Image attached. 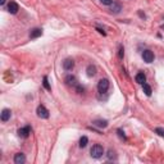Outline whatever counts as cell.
Returning a JSON list of instances; mask_svg holds the SVG:
<instances>
[{
    "label": "cell",
    "instance_id": "6da1fadb",
    "mask_svg": "<svg viewBox=\"0 0 164 164\" xmlns=\"http://www.w3.org/2000/svg\"><path fill=\"white\" fill-rule=\"evenodd\" d=\"M90 154H91L92 158L98 159V158H100L103 154H104V149H103V146H101V145L96 144V145H94V146L91 147V150H90Z\"/></svg>",
    "mask_w": 164,
    "mask_h": 164
},
{
    "label": "cell",
    "instance_id": "7a4b0ae2",
    "mask_svg": "<svg viewBox=\"0 0 164 164\" xmlns=\"http://www.w3.org/2000/svg\"><path fill=\"white\" fill-rule=\"evenodd\" d=\"M109 80L108 78H101L100 81H99L98 83V90H99V92H107L108 91V89H109Z\"/></svg>",
    "mask_w": 164,
    "mask_h": 164
},
{
    "label": "cell",
    "instance_id": "3957f363",
    "mask_svg": "<svg viewBox=\"0 0 164 164\" xmlns=\"http://www.w3.org/2000/svg\"><path fill=\"white\" fill-rule=\"evenodd\" d=\"M36 113H37V117H38V118H43V119H46V118H49V110H47V109L45 108L44 105H38Z\"/></svg>",
    "mask_w": 164,
    "mask_h": 164
},
{
    "label": "cell",
    "instance_id": "277c9868",
    "mask_svg": "<svg viewBox=\"0 0 164 164\" xmlns=\"http://www.w3.org/2000/svg\"><path fill=\"white\" fill-rule=\"evenodd\" d=\"M30 133H31V128L28 126H26L23 128H19L18 130V136L22 137V139H27V137L30 136Z\"/></svg>",
    "mask_w": 164,
    "mask_h": 164
},
{
    "label": "cell",
    "instance_id": "5b68a950",
    "mask_svg": "<svg viewBox=\"0 0 164 164\" xmlns=\"http://www.w3.org/2000/svg\"><path fill=\"white\" fill-rule=\"evenodd\" d=\"M63 68L66 70H72L73 68H75V60L70 59V58H67V59L63 62Z\"/></svg>",
    "mask_w": 164,
    "mask_h": 164
},
{
    "label": "cell",
    "instance_id": "8992f818",
    "mask_svg": "<svg viewBox=\"0 0 164 164\" xmlns=\"http://www.w3.org/2000/svg\"><path fill=\"white\" fill-rule=\"evenodd\" d=\"M142 58H144V60H145L146 63H151L153 60H154V54H153V51H150V50H144V51H142Z\"/></svg>",
    "mask_w": 164,
    "mask_h": 164
},
{
    "label": "cell",
    "instance_id": "52a82bcc",
    "mask_svg": "<svg viewBox=\"0 0 164 164\" xmlns=\"http://www.w3.org/2000/svg\"><path fill=\"white\" fill-rule=\"evenodd\" d=\"M19 10V6L15 1H10L8 5V12L10 13V14H17V12Z\"/></svg>",
    "mask_w": 164,
    "mask_h": 164
},
{
    "label": "cell",
    "instance_id": "ba28073f",
    "mask_svg": "<svg viewBox=\"0 0 164 164\" xmlns=\"http://www.w3.org/2000/svg\"><path fill=\"white\" fill-rule=\"evenodd\" d=\"M26 162V156H24V154H22V153H17L14 155V163L15 164H23Z\"/></svg>",
    "mask_w": 164,
    "mask_h": 164
},
{
    "label": "cell",
    "instance_id": "9c48e42d",
    "mask_svg": "<svg viewBox=\"0 0 164 164\" xmlns=\"http://www.w3.org/2000/svg\"><path fill=\"white\" fill-rule=\"evenodd\" d=\"M122 10V5L119 4V3H112L110 4V12L112 13H114V14H118Z\"/></svg>",
    "mask_w": 164,
    "mask_h": 164
},
{
    "label": "cell",
    "instance_id": "30bf717a",
    "mask_svg": "<svg viewBox=\"0 0 164 164\" xmlns=\"http://www.w3.org/2000/svg\"><path fill=\"white\" fill-rule=\"evenodd\" d=\"M10 115H12V112L9 109H3L1 112V121L3 122H6L10 119Z\"/></svg>",
    "mask_w": 164,
    "mask_h": 164
},
{
    "label": "cell",
    "instance_id": "8fae6325",
    "mask_svg": "<svg viewBox=\"0 0 164 164\" xmlns=\"http://www.w3.org/2000/svg\"><path fill=\"white\" fill-rule=\"evenodd\" d=\"M136 82L140 83V85H144V83L146 82V76H145V73H144V72L137 73V75H136Z\"/></svg>",
    "mask_w": 164,
    "mask_h": 164
},
{
    "label": "cell",
    "instance_id": "7c38bea8",
    "mask_svg": "<svg viewBox=\"0 0 164 164\" xmlns=\"http://www.w3.org/2000/svg\"><path fill=\"white\" fill-rule=\"evenodd\" d=\"M66 82H67V85H69V86H73V87H76L77 86V80H76V77L75 76H67L66 77Z\"/></svg>",
    "mask_w": 164,
    "mask_h": 164
},
{
    "label": "cell",
    "instance_id": "4fadbf2b",
    "mask_svg": "<svg viewBox=\"0 0 164 164\" xmlns=\"http://www.w3.org/2000/svg\"><path fill=\"white\" fill-rule=\"evenodd\" d=\"M41 35H43V30H41V28H33V30H31V32H30V37L31 38L40 37Z\"/></svg>",
    "mask_w": 164,
    "mask_h": 164
},
{
    "label": "cell",
    "instance_id": "5bb4252c",
    "mask_svg": "<svg viewBox=\"0 0 164 164\" xmlns=\"http://www.w3.org/2000/svg\"><path fill=\"white\" fill-rule=\"evenodd\" d=\"M92 124H94V126H96V127H100V128L108 127V122H107V121H101V119L94 121V122H92Z\"/></svg>",
    "mask_w": 164,
    "mask_h": 164
},
{
    "label": "cell",
    "instance_id": "9a60e30c",
    "mask_svg": "<svg viewBox=\"0 0 164 164\" xmlns=\"http://www.w3.org/2000/svg\"><path fill=\"white\" fill-rule=\"evenodd\" d=\"M96 75V67L92 66V64H90V66L87 67V76L89 77H92Z\"/></svg>",
    "mask_w": 164,
    "mask_h": 164
},
{
    "label": "cell",
    "instance_id": "2e32d148",
    "mask_svg": "<svg viewBox=\"0 0 164 164\" xmlns=\"http://www.w3.org/2000/svg\"><path fill=\"white\" fill-rule=\"evenodd\" d=\"M142 89H144V92H145L146 96H150V95H151V87H150L147 83H144V85H142Z\"/></svg>",
    "mask_w": 164,
    "mask_h": 164
},
{
    "label": "cell",
    "instance_id": "e0dca14e",
    "mask_svg": "<svg viewBox=\"0 0 164 164\" xmlns=\"http://www.w3.org/2000/svg\"><path fill=\"white\" fill-rule=\"evenodd\" d=\"M89 142V139L86 136H82L81 139H80V147H85L86 145H87Z\"/></svg>",
    "mask_w": 164,
    "mask_h": 164
},
{
    "label": "cell",
    "instance_id": "ac0fdd59",
    "mask_svg": "<svg viewBox=\"0 0 164 164\" xmlns=\"http://www.w3.org/2000/svg\"><path fill=\"white\" fill-rule=\"evenodd\" d=\"M43 85H44V87L47 90V91H50L51 87H50V85H49V81H47V77L46 76H44V78H43Z\"/></svg>",
    "mask_w": 164,
    "mask_h": 164
},
{
    "label": "cell",
    "instance_id": "d6986e66",
    "mask_svg": "<svg viewBox=\"0 0 164 164\" xmlns=\"http://www.w3.org/2000/svg\"><path fill=\"white\" fill-rule=\"evenodd\" d=\"M123 55H124V49H123V46H119V50H118V57H119L121 59H123Z\"/></svg>",
    "mask_w": 164,
    "mask_h": 164
},
{
    "label": "cell",
    "instance_id": "ffe728a7",
    "mask_svg": "<svg viewBox=\"0 0 164 164\" xmlns=\"http://www.w3.org/2000/svg\"><path fill=\"white\" fill-rule=\"evenodd\" d=\"M108 159H115V153L113 151V150H109L108 151Z\"/></svg>",
    "mask_w": 164,
    "mask_h": 164
},
{
    "label": "cell",
    "instance_id": "44dd1931",
    "mask_svg": "<svg viewBox=\"0 0 164 164\" xmlns=\"http://www.w3.org/2000/svg\"><path fill=\"white\" fill-rule=\"evenodd\" d=\"M155 132L159 135V136H163L164 137V130L163 128H155Z\"/></svg>",
    "mask_w": 164,
    "mask_h": 164
},
{
    "label": "cell",
    "instance_id": "7402d4cb",
    "mask_svg": "<svg viewBox=\"0 0 164 164\" xmlns=\"http://www.w3.org/2000/svg\"><path fill=\"white\" fill-rule=\"evenodd\" d=\"M117 132H118V136H119V137H121V139H123V140H126V135H124V132H123V131H122V130H118V131H117Z\"/></svg>",
    "mask_w": 164,
    "mask_h": 164
},
{
    "label": "cell",
    "instance_id": "603a6c76",
    "mask_svg": "<svg viewBox=\"0 0 164 164\" xmlns=\"http://www.w3.org/2000/svg\"><path fill=\"white\" fill-rule=\"evenodd\" d=\"M101 1V4H104V5H110L112 3H113V0H100Z\"/></svg>",
    "mask_w": 164,
    "mask_h": 164
},
{
    "label": "cell",
    "instance_id": "cb8c5ba5",
    "mask_svg": "<svg viewBox=\"0 0 164 164\" xmlns=\"http://www.w3.org/2000/svg\"><path fill=\"white\" fill-rule=\"evenodd\" d=\"M98 31H99V32H100V33H103V35H105V32H104V31H103V30H101V28H98Z\"/></svg>",
    "mask_w": 164,
    "mask_h": 164
},
{
    "label": "cell",
    "instance_id": "d4e9b609",
    "mask_svg": "<svg viewBox=\"0 0 164 164\" xmlns=\"http://www.w3.org/2000/svg\"><path fill=\"white\" fill-rule=\"evenodd\" d=\"M4 3H5V0H0V4H1V5L4 4Z\"/></svg>",
    "mask_w": 164,
    "mask_h": 164
},
{
    "label": "cell",
    "instance_id": "484cf974",
    "mask_svg": "<svg viewBox=\"0 0 164 164\" xmlns=\"http://www.w3.org/2000/svg\"><path fill=\"white\" fill-rule=\"evenodd\" d=\"M163 30H164V26H163Z\"/></svg>",
    "mask_w": 164,
    "mask_h": 164
}]
</instances>
